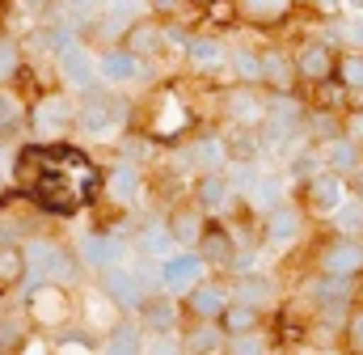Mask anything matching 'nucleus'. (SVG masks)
<instances>
[{
  "label": "nucleus",
  "mask_w": 363,
  "mask_h": 355,
  "mask_svg": "<svg viewBox=\"0 0 363 355\" xmlns=\"http://www.w3.org/2000/svg\"><path fill=\"white\" fill-rule=\"evenodd\" d=\"M101 283H106V296H110L114 305H123V309H135V305L144 300V279H140L127 263H110L101 271Z\"/></svg>",
  "instance_id": "f257e3e1"
},
{
  "label": "nucleus",
  "mask_w": 363,
  "mask_h": 355,
  "mask_svg": "<svg viewBox=\"0 0 363 355\" xmlns=\"http://www.w3.org/2000/svg\"><path fill=\"white\" fill-rule=\"evenodd\" d=\"M26 258H30V266L38 271V275H47L51 283H64V279H72V258L55 246V241H30L26 246Z\"/></svg>",
  "instance_id": "f03ea898"
},
{
  "label": "nucleus",
  "mask_w": 363,
  "mask_h": 355,
  "mask_svg": "<svg viewBox=\"0 0 363 355\" xmlns=\"http://www.w3.org/2000/svg\"><path fill=\"white\" fill-rule=\"evenodd\" d=\"M203 266H207V258H203V254H186V246H182L178 254L161 258V271H165V288H169V292H190V288L199 283Z\"/></svg>",
  "instance_id": "7ed1b4c3"
},
{
  "label": "nucleus",
  "mask_w": 363,
  "mask_h": 355,
  "mask_svg": "<svg viewBox=\"0 0 363 355\" xmlns=\"http://www.w3.org/2000/svg\"><path fill=\"white\" fill-rule=\"evenodd\" d=\"M97 72H101L106 85H127V81L140 77V55L131 47H110V51L97 55Z\"/></svg>",
  "instance_id": "20e7f679"
},
{
  "label": "nucleus",
  "mask_w": 363,
  "mask_h": 355,
  "mask_svg": "<svg viewBox=\"0 0 363 355\" xmlns=\"http://www.w3.org/2000/svg\"><path fill=\"white\" fill-rule=\"evenodd\" d=\"M347 199V182H342V174L338 170H321L317 178H308V203H313V212L317 216H334V207Z\"/></svg>",
  "instance_id": "39448f33"
},
{
  "label": "nucleus",
  "mask_w": 363,
  "mask_h": 355,
  "mask_svg": "<svg viewBox=\"0 0 363 355\" xmlns=\"http://www.w3.org/2000/svg\"><path fill=\"white\" fill-rule=\"evenodd\" d=\"M60 72H64V81L72 89H93V81H101L97 60H93L89 51H81V47H72V51L60 55Z\"/></svg>",
  "instance_id": "423d86ee"
},
{
  "label": "nucleus",
  "mask_w": 363,
  "mask_h": 355,
  "mask_svg": "<svg viewBox=\"0 0 363 355\" xmlns=\"http://www.w3.org/2000/svg\"><path fill=\"white\" fill-rule=\"evenodd\" d=\"M321 271H334V275H355V271H363V246L351 241V237H338L334 246H325Z\"/></svg>",
  "instance_id": "0eeeda50"
},
{
  "label": "nucleus",
  "mask_w": 363,
  "mask_h": 355,
  "mask_svg": "<svg viewBox=\"0 0 363 355\" xmlns=\"http://www.w3.org/2000/svg\"><path fill=\"white\" fill-rule=\"evenodd\" d=\"M190 161H194L203 174H224V165L233 161V148H228V140H220V136H203V140L190 148Z\"/></svg>",
  "instance_id": "6e6552de"
},
{
  "label": "nucleus",
  "mask_w": 363,
  "mask_h": 355,
  "mask_svg": "<svg viewBox=\"0 0 363 355\" xmlns=\"http://www.w3.org/2000/svg\"><path fill=\"white\" fill-rule=\"evenodd\" d=\"M123 241L110 233V237H85L81 241V263L85 266H93V271H106L110 263H123Z\"/></svg>",
  "instance_id": "1a4fd4ad"
},
{
  "label": "nucleus",
  "mask_w": 363,
  "mask_h": 355,
  "mask_svg": "<svg viewBox=\"0 0 363 355\" xmlns=\"http://www.w3.org/2000/svg\"><path fill=\"white\" fill-rule=\"evenodd\" d=\"M77 123H81V131L93 136V140H106L110 127H123V123L114 119V110H110V97H106V102H85V106L77 110Z\"/></svg>",
  "instance_id": "9d476101"
},
{
  "label": "nucleus",
  "mask_w": 363,
  "mask_h": 355,
  "mask_svg": "<svg viewBox=\"0 0 363 355\" xmlns=\"http://www.w3.org/2000/svg\"><path fill=\"white\" fill-rule=\"evenodd\" d=\"M194 195H199V207H203V212H224L237 190H233V182L224 174H203L199 186H194Z\"/></svg>",
  "instance_id": "9b49d317"
},
{
  "label": "nucleus",
  "mask_w": 363,
  "mask_h": 355,
  "mask_svg": "<svg viewBox=\"0 0 363 355\" xmlns=\"http://www.w3.org/2000/svg\"><path fill=\"white\" fill-rule=\"evenodd\" d=\"M68 123H77V106L68 97H60V93H47L38 102V110H34V127L47 131V127H68Z\"/></svg>",
  "instance_id": "f8f14e48"
},
{
  "label": "nucleus",
  "mask_w": 363,
  "mask_h": 355,
  "mask_svg": "<svg viewBox=\"0 0 363 355\" xmlns=\"http://www.w3.org/2000/svg\"><path fill=\"white\" fill-rule=\"evenodd\" d=\"M140 313H144V326H148L152 334H169V330L178 326V305H174V296H148V300H140Z\"/></svg>",
  "instance_id": "ddd939ff"
},
{
  "label": "nucleus",
  "mask_w": 363,
  "mask_h": 355,
  "mask_svg": "<svg viewBox=\"0 0 363 355\" xmlns=\"http://www.w3.org/2000/svg\"><path fill=\"white\" fill-rule=\"evenodd\" d=\"M267 233H271L274 246H287L300 237V207L296 203H279L267 212Z\"/></svg>",
  "instance_id": "4468645a"
},
{
  "label": "nucleus",
  "mask_w": 363,
  "mask_h": 355,
  "mask_svg": "<svg viewBox=\"0 0 363 355\" xmlns=\"http://www.w3.org/2000/svg\"><path fill=\"white\" fill-rule=\"evenodd\" d=\"M296 72H300L304 81H325V77L334 72V55H330V47H321V43L300 47V55H296Z\"/></svg>",
  "instance_id": "2eb2a0df"
},
{
  "label": "nucleus",
  "mask_w": 363,
  "mask_h": 355,
  "mask_svg": "<svg viewBox=\"0 0 363 355\" xmlns=\"http://www.w3.org/2000/svg\"><path fill=\"white\" fill-rule=\"evenodd\" d=\"M321 157H325L330 170H338V174H355V170H359V140L351 144L347 136H330V140L321 144Z\"/></svg>",
  "instance_id": "dca6fc26"
},
{
  "label": "nucleus",
  "mask_w": 363,
  "mask_h": 355,
  "mask_svg": "<svg viewBox=\"0 0 363 355\" xmlns=\"http://www.w3.org/2000/svg\"><path fill=\"white\" fill-rule=\"evenodd\" d=\"M30 309H34V317H38V322L60 326V322L68 317V296H64L60 288H38V292L30 296Z\"/></svg>",
  "instance_id": "f3484780"
},
{
  "label": "nucleus",
  "mask_w": 363,
  "mask_h": 355,
  "mask_svg": "<svg viewBox=\"0 0 363 355\" xmlns=\"http://www.w3.org/2000/svg\"><path fill=\"white\" fill-rule=\"evenodd\" d=\"M169 233L178 246H199L203 241V207H186L169 216Z\"/></svg>",
  "instance_id": "a211bd4d"
},
{
  "label": "nucleus",
  "mask_w": 363,
  "mask_h": 355,
  "mask_svg": "<svg viewBox=\"0 0 363 355\" xmlns=\"http://www.w3.org/2000/svg\"><path fill=\"white\" fill-rule=\"evenodd\" d=\"M334 229H338V237H359L363 233V195H347L338 207H334Z\"/></svg>",
  "instance_id": "6ab92c4d"
},
{
  "label": "nucleus",
  "mask_w": 363,
  "mask_h": 355,
  "mask_svg": "<svg viewBox=\"0 0 363 355\" xmlns=\"http://www.w3.org/2000/svg\"><path fill=\"white\" fill-rule=\"evenodd\" d=\"M199 254H203L207 263H216V266H233L237 246H233V237H228L224 229H207V233H203V241H199Z\"/></svg>",
  "instance_id": "aec40b11"
},
{
  "label": "nucleus",
  "mask_w": 363,
  "mask_h": 355,
  "mask_svg": "<svg viewBox=\"0 0 363 355\" xmlns=\"http://www.w3.org/2000/svg\"><path fill=\"white\" fill-rule=\"evenodd\" d=\"M190 309L199 317H220L228 309V292L224 288H211V283H194L190 288Z\"/></svg>",
  "instance_id": "412c9836"
},
{
  "label": "nucleus",
  "mask_w": 363,
  "mask_h": 355,
  "mask_svg": "<svg viewBox=\"0 0 363 355\" xmlns=\"http://www.w3.org/2000/svg\"><path fill=\"white\" fill-rule=\"evenodd\" d=\"M224 326H211V317L199 326V330H190L186 339H182V347H186V355H216L220 351V343H224Z\"/></svg>",
  "instance_id": "4be33fe9"
},
{
  "label": "nucleus",
  "mask_w": 363,
  "mask_h": 355,
  "mask_svg": "<svg viewBox=\"0 0 363 355\" xmlns=\"http://www.w3.org/2000/svg\"><path fill=\"white\" fill-rule=\"evenodd\" d=\"M106 355H144V339L131 322H118L110 326V339H106Z\"/></svg>",
  "instance_id": "5701e85b"
},
{
  "label": "nucleus",
  "mask_w": 363,
  "mask_h": 355,
  "mask_svg": "<svg viewBox=\"0 0 363 355\" xmlns=\"http://www.w3.org/2000/svg\"><path fill=\"white\" fill-rule=\"evenodd\" d=\"M220 326H224L228 334H250V330L258 326V309L245 305V300H237V305H228V309L220 313Z\"/></svg>",
  "instance_id": "b1692460"
},
{
  "label": "nucleus",
  "mask_w": 363,
  "mask_h": 355,
  "mask_svg": "<svg viewBox=\"0 0 363 355\" xmlns=\"http://www.w3.org/2000/svg\"><path fill=\"white\" fill-rule=\"evenodd\" d=\"M186 51H190V60H194L199 68H220V64L228 60V51H224L220 38H194Z\"/></svg>",
  "instance_id": "393cba45"
},
{
  "label": "nucleus",
  "mask_w": 363,
  "mask_h": 355,
  "mask_svg": "<svg viewBox=\"0 0 363 355\" xmlns=\"http://www.w3.org/2000/svg\"><path fill=\"white\" fill-rule=\"evenodd\" d=\"M347 292H351V275H334V271H325V279L313 283L317 305H338V300H347Z\"/></svg>",
  "instance_id": "a878e982"
},
{
  "label": "nucleus",
  "mask_w": 363,
  "mask_h": 355,
  "mask_svg": "<svg viewBox=\"0 0 363 355\" xmlns=\"http://www.w3.org/2000/svg\"><path fill=\"white\" fill-rule=\"evenodd\" d=\"M271 296H274L271 279H262V275H254V271H250V279L237 283V300H245V305H254V309L271 305Z\"/></svg>",
  "instance_id": "bb28decb"
},
{
  "label": "nucleus",
  "mask_w": 363,
  "mask_h": 355,
  "mask_svg": "<svg viewBox=\"0 0 363 355\" xmlns=\"http://www.w3.org/2000/svg\"><path fill=\"white\" fill-rule=\"evenodd\" d=\"M26 250H13V246H0V288H9V283H17L21 275H26Z\"/></svg>",
  "instance_id": "cd10ccee"
},
{
  "label": "nucleus",
  "mask_w": 363,
  "mask_h": 355,
  "mask_svg": "<svg viewBox=\"0 0 363 355\" xmlns=\"http://www.w3.org/2000/svg\"><path fill=\"white\" fill-rule=\"evenodd\" d=\"M250 203H254V207H262V212L279 207V203H283V178L262 174V182H258V186H254V195H250Z\"/></svg>",
  "instance_id": "c85d7f7f"
},
{
  "label": "nucleus",
  "mask_w": 363,
  "mask_h": 355,
  "mask_svg": "<svg viewBox=\"0 0 363 355\" xmlns=\"http://www.w3.org/2000/svg\"><path fill=\"white\" fill-rule=\"evenodd\" d=\"M127 47L135 55H152V51H161V30L157 26H127Z\"/></svg>",
  "instance_id": "c756f323"
},
{
  "label": "nucleus",
  "mask_w": 363,
  "mask_h": 355,
  "mask_svg": "<svg viewBox=\"0 0 363 355\" xmlns=\"http://www.w3.org/2000/svg\"><path fill=\"white\" fill-rule=\"evenodd\" d=\"M228 110H233V119H241V127L267 123V106H258L250 93H233V97H228Z\"/></svg>",
  "instance_id": "7c9ffc66"
},
{
  "label": "nucleus",
  "mask_w": 363,
  "mask_h": 355,
  "mask_svg": "<svg viewBox=\"0 0 363 355\" xmlns=\"http://www.w3.org/2000/svg\"><path fill=\"white\" fill-rule=\"evenodd\" d=\"M140 241H144V250H148L152 258H169V254H174V246H178V241H174V233H169V224H165V229H161V224H157V229H144V237H140Z\"/></svg>",
  "instance_id": "2f4dec72"
},
{
  "label": "nucleus",
  "mask_w": 363,
  "mask_h": 355,
  "mask_svg": "<svg viewBox=\"0 0 363 355\" xmlns=\"http://www.w3.org/2000/svg\"><path fill=\"white\" fill-rule=\"evenodd\" d=\"M241 9H245L254 21H279V17L291 9V0H241Z\"/></svg>",
  "instance_id": "473e14b6"
},
{
  "label": "nucleus",
  "mask_w": 363,
  "mask_h": 355,
  "mask_svg": "<svg viewBox=\"0 0 363 355\" xmlns=\"http://www.w3.org/2000/svg\"><path fill=\"white\" fill-rule=\"evenodd\" d=\"M228 182H233V190H237V195H245V199H250V195H254V186L262 182V174H258V165H254V161H237Z\"/></svg>",
  "instance_id": "72a5a7b5"
},
{
  "label": "nucleus",
  "mask_w": 363,
  "mask_h": 355,
  "mask_svg": "<svg viewBox=\"0 0 363 355\" xmlns=\"http://www.w3.org/2000/svg\"><path fill=\"white\" fill-rule=\"evenodd\" d=\"M110 186H114V195H118L123 203H131V199L140 195V174H135L131 165H123V170H114V178H110Z\"/></svg>",
  "instance_id": "f704fd0d"
},
{
  "label": "nucleus",
  "mask_w": 363,
  "mask_h": 355,
  "mask_svg": "<svg viewBox=\"0 0 363 355\" xmlns=\"http://www.w3.org/2000/svg\"><path fill=\"white\" fill-rule=\"evenodd\" d=\"M338 77H342V85L347 89H359L363 93V55L359 51H351V55L338 60Z\"/></svg>",
  "instance_id": "c9c22d12"
},
{
  "label": "nucleus",
  "mask_w": 363,
  "mask_h": 355,
  "mask_svg": "<svg viewBox=\"0 0 363 355\" xmlns=\"http://www.w3.org/2000/svg\"><path fill=\"white\" fill-rule=\"evenodd\" d=\"M21 68V47L13 38H0V81H13Z\"/></svg>",
  "instance_id": "e433bc0d"
},
{
  "label": "nucleus",
  "mask_w": 363,
  "mask_h": 355,
  "mask_svg": "<svg viewBox=\"0 0 363 355\" xmlns=\"http://www.w3.org/2000/svg\"><path fill=\"white\" fill-rule=\"evenodd\" d=\"M233 68H237L241 81H262V55H254V51H237Z\"/></svg>",
  "instance_id": "4c0bfd02"
},
{
  "label": "nucleus",
  "mask_w": 363,
  "mask_h": 355,
  "mask_svg": "<svg viewBox=\"0 0 363 355\" xmlns=\"http://www.w3.org/2000/svg\"><path fill=\"white\" fill-rule=\"evenodd\" d=\"M262 81L287 85V81H291V64H287L283 55H262Z\"/></svg>",
  "instance_id": "58836bf2"
},
{
  "label": "nucleus",
  "mask_w": 363,
  "mask_h": 355,
  "mask_svg": "<svg viewBox=\"0 0 363 355\" xmlns=\"http://www.w3.org/2000/svg\"><path fill=\"white\" fill-rule=\"evenodd\" d=\"M144 355H186V347H182L174 334H152L144 343Z\"/></svg>",
  "instance_id": "ea45409f"
},
{
  "label": "nucleus",
  "mask_w": 363,
  "mask_h": 355,
  "mask_svg": "<svg viewBox=\"0 0 363 355\" xmlns=\"http://www.w3.org/2000/svg\"><path fill=\"white\" fill-rule=\"evenodd\" d=\"M148 0H106V9H110V21L118 26V21H127V17H135L140 9H144ZM123 30V26H118Z\"/></svg>",
  "instance_id": "a19ab883"
},
{
  "label": "nucleus",
  "mask_w": 363,
  "mask_h": 355,
  "mask_svg": "<svg viewBox=\"0 0 363 355\" xmlns=\"http://www.w3.org/2000/svg\"><path fill=\"white\" fill-rule=\"evenodd\" d=\"M233 355H267V343L250 330V334H233Z\"/></svg>",
  "instance_id": "79ce46f5"
},
{
  "label": "nucleus",
  "mask_w": 363,
  "mask_h": 355,
  "mask_svg": "<svg viewBox=\"0 0 363 355\" xmlns=\"http://www.w3.org/2000/svg\"><path fill=\"white\" fill-rule=\"evenodd\" d=\"M17 119H21V106H17V97H13V93H0V131L17 127Z\"/></svg>",
  "instance_id": "37998d69"
},
{
  "label": "nucleus",
  "mask_w": 363,
  "mask_h": 355,
  "mask_svg": "<svg viewBox=\"0 0 363 355\" xmlns=\"http://www.w3.org/2000/svg\"><path fill=\"white\" fill-rule=\"evenodd\" d=\"M60 4H64V13H68L72 21H85V17L97 13V4H101V0H60Z\"/></svg>",
  "instance_id": "c03bdc74"
},
{
  "label": "nucleus",
  "mask_w": 363,
  "mask_h": 355,
  "mask_svg": "<svg viewBox=\"0 0 363 355\" xmlns=\"http://www.w3.org/2000/svg\"><path fill=\"white\" fill-rule=\"evenodd\" d=\"M347 334H351V347L363 351V313H355V317L347 322Z\"/></svg>",
  "instance_id": "a18cd8bd"
},
{
  "label": "nucleus",
  "mask_w": 363,
  "mask_h": 355,
  "mask_svg": "<svg viewBox=\"0 0 363 355\" xmlns=\"http://www.w3.org/2000/svg\"><path fill=\"white\" fill-rule=\"evenodd\" d=\"M21 343V334H17V326H9V322H0V351H9V347H17Z\"/></svg>",
  "instance_id": "49530a36"
},
{
  "label": "nucleus",
  "mask_w": 363,
  "mask_h": 355,
  "mask_svg": "<svg viewBox=\"0 0 363 355\" xmlns=\"http://www.w3.org/2000/svg\"><path fill=\"white\" fill-rule=\"evenodd\" d=\"M211 17H220V21H233V4H224V0H220V4H211Z\"/></svg>",
  "instance_id": "de8ad7c7"
},
{
  "label": "nucleus",
  "mask_w": 363,
  "mask_h": 355,
  "mask_svg": "<svg viewBox=\"0 0 363 355\" xmlns=\"http://www.w3.org/2000/svg\"><path fill=\"white\" fill-rule=\"evenodd\" d=\"M182 0H148V9H157V13H174Z\"/></svg>",
  "instance_id": "09e8293b"
},
{
  "label": "nucleus",
  "mask_w": 363,
  "mask_h": 355,
  "mask_svg": "<svg viewBox=\"0 0 363 355\" xmlns=\"http://www.w3.org/2000/svg\"><path fill=\"white\" fill-rule=\"evenodd\" d=\"M347 43H351V47H359V51H363V26H359V30H347Z\"/></svg>",
  "instance_id": "8fccbe9b"
},
{
  "label": "nucleus",
  "mask_w": 363,
  "mask_h": 355,
  "mask_svg": "<svg viewBox=\"0 0 363 355\" xmlns=\"http://www.w3.org/2000/svg\"><path fill=\"white\" fill-rule=\"evenodd\" d=\"M64 355H89L85 347H77V343H64Z\"/></svg>",
  "instance_id": "3c124183"
},
{
  "label": "nucleus",
  "mask_w": 363,
  "mask_h": 355,
  "mask_svg": "<svg viewBox=\"0 0 363 355\" xmlns=\"http://www.w3.org/2000/svg\"><path fill=\"white\" fill-rule=\"evenodd\" d=\"M317 4H321V9H330V13H334V9H338V4H342V0H317Z\"/></svg>",
  "instance_id": "603ef678"
},
{
  "label": "nucleus",
  "mask_w": 363,
  "mask_h": 355,
  "mask_svg": "<svg viewBox=\"0 0 363 355\" xmlns=\"http://www.w3.org/2000/svg\"><path fill=\"white\" fill-rule=\"evenodd\" d=\"M355 140H359V144H363V114H359V119H355Z\"/></svg>",
  "instance_id": "864d4df0"
},
{
  "label": "nucleus",
  "mask_w": 363,
  "mask_h": 355,
  "mask_svg": "<svg viewBox=\"0 0 363 355\" xmlns=\"http://www.w3.org/2000/svg\"><path fill=\"white\" fill-rule=\"evenodd\" d=\"M355 186H359V195H363V170H355Z\"/></svg>",
  "instance_id": "5fc2aeb1"
},
{
  "label": "nucleus",
  "mask_w": 363,
  "mask_h": 355,
  "mask_svg": "<svg viewBox=\"0 0 363 355\" xmlns=\"http://www.w3.org/2000/svg\"><path fill=\"white\" fill-rule=\"evenodd\" d=\"M342 4H351V9H363V0H342Z\"/></svg>",
  "instance_id": "6e6d98bb"
},
{
  "label": "nucleus",
  "mask_w": 363,
  "mask_h": 355,
  "mask_svg": "<svg viewBox=\"0 0 363 355\" xmlns=\"http://www.w3.org/2000/svg\"><path fill=\"white\" fill-rule=\"evenodd\" d=\"M0 190H4V174H0Z\"/></svg>",
  "instance_id": "4d7b16f0"
}]
</instances>
